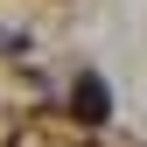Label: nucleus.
Listing matches in <instances>:
<instances>
[{
    "label": "nucleus",
    "mask_w": 147,
    "mask_h": 147,
    "mask_svg": "<svg viewBox=\"0 0 147 147\" xmlns=\"http://www.w3.org/2000/svg\"><path fill=\"white\" fill-rule=\"evenodd\" d=\"M105 105H112V98H105L98 77H77V84H70V112H77L84 126H105Z\"/></svg>",
    "instance_id": "f257e3e1"
}]
</instances>
